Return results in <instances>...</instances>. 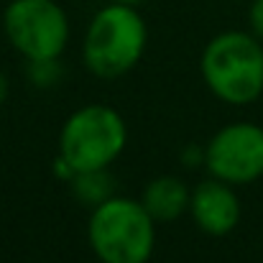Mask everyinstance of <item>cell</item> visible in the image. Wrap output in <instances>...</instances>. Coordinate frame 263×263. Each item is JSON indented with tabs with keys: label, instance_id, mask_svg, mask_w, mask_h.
<instances>
[{
	"label": "cell",
	"instance_id": "1",
	"mask_svg": "<svg viewBox=\"0 0 263 263\" xmlns=\"http://www.w3.org/2000/svg\"><path fill=\"white\" fill-rule=\"evenodd\" d=\"M199 72L210 92L228 105H251L263 95L261 39L246 31H222L207 41Z\"/></svg>",
	"mask_w": 263,
	"mask_h": 263
},
{
	"label": "cell",
	"instance_id": "2",
	"mask_svg": "<svg viewBox=\"0 0 263 263\" xmlns=\"http://www.w3.org/2000/svg\"><path fill=\"white\" fill-rule=\"evenodd\" d=\"M146 44L148 28L138 8L110 0L89 21L82 57L95 77L118 80L141 62Z\"/></svg>",
	"mask_w": 263,
	"mask_h": 263
},
{
	"label": "cell",
	"instance_id": "3",
	"mask_svg": "<svg viewBox=\"0 0 263 263\" xmlns=\"http://www.w3.org/2000/svg\"><path fill=\"white\" fill-rule=\"evenodd\" d=\"M87 238L100 263H148L156 248V220L141 199L112 194L92 207Z\"/></svg>",
	"mask_w": 263,
	"mask_h": 263
},
{
	"label": "cell",
	"instance_id": "4",
	"mask_svg": "<svg viewBox=\"0 0 263 263\" xmlns=\"http://www.w3.org/2000/svg\"><path fill=\"white\" fill-rule=\"evenodd\" d=\"M128 143V125L110 105H85L74 110L59 133V156L74 174L107 169Z\"/></svg>",
	"mask_w": 263,
	"mask_h": 263
},
{
	"label": "cell",
	"instance_id": "5",
	"mask_svg": "<svg viewBox=\"0 0 263 263\" xmlns=\"http://www.w3.org/2000/svg\"><path fill=\"white\" fill-rule=\"evenodd\" d=\"M3 31L26 62L59 59L69 44V18L57 0H10Z\"/></svg>",
	"mask_w": 263,
	"mask_h": 263
},
{
	"label": "cell",
	"instance_id": "6",
	"mask_svg": "<svg viewBox=\"0 0 263 263\" xmlns=\"http://www.w3.org/2000/svg\"><path fill=\"white\" fill-rule=\"evenodd\" d=\"M207 172L233 186L263 176V128L256 123H230L220 128L204 148Z\"/></svg>",
	"mask_w": 263,
	"mask_h": 263
},
{
	"label": "cell",
	"instance_id": "7",
	"mask_svg": "<svg viewBox=\"0 0 263 263\" xmlns=\"http://www.w3.org/2000/svg\"><path fill=\"white\" fill-rule=\"evenodd\" d=\"M189 215L194 225L207 235H228L240 220V202L233 184L210 176L192 189Z\"/></svg>",
	"mask_w": 263,
	"mask_h": 263
},
{
	"label": "cell",
	"instance_id": "8",
	"mask_svg": "<svg viewBox=\"0 0 263 263\" xmlns=\"http://www.w3.org/2000/svg\"><path fill=\"white\" fill-rule=\"evenodd\" d=\"M192 189L179 176H156L143 186L141 202L156 222H174L189 212Z\"/></svg>",
	"mask_w": 263,
	"mask_h": 263
},
{
	"label": "cell",
	"instance_id": "9",
	"mask_svg": "<svg viewBox=\"0 0 263 263\" xmlns=\"http://www.w3.org/2000/svg\"><path fill=\"white\" fill-rule=\"evenodd\" d=\"M72 189H74L80 202H85L89 207H97L107 197H112V179L107 174V169L80 172V174L72 176Z\"/></svg>",
	"mask_w": 263,
	"mask_h": 263
},
{
	"label": "cell",
	"instance_id": "10",
	"mask_svg": "<svg viewBox=\"0 0 263 263\" xmlns=\"http://www.w3.org/2000/svg\"><path fill=\"white\" fill-rule=\"evenodd\" d=\"M31 67V82L39 85V87H49L59 80V59H36V62H28Z\"/></svg>",
	"mask_w": 263,
	"mask_h": 263
},
{
	"label": "cell",
	"instance_id": "11",
	"mask_svg": "<svg viewBox=\"0 0 263 263\" xmlns=\"http://www.w3.org/2000/svg\"><path fill=\"white\" fill-rule=\"evenodd\" d=\"M248 21H251V31H253V36H258V39L263 41V0H253V3H251Z\"/></svg>",
	"mask_w": 263,
	"mask_h": 263
},
{
	"label": "cell",
	"instance_id": "12",
	"mask_svg": "<svg viewBox=\"0 0 263 263\" xmlns=\"http://www.w3.org/2000/svg\"><path fill=\"white\" fill-rule=\"evenodd\" d=\"M112 3H125V5H136V8H138L143 0H112Z\"/></svg>",
	"mask_w": 263,
	"mask_h": 263
},
{
	"label": "cell",
	"instance_id": "13",
	"mask_svg": "<svg viewBox=\"0 0 263 263\" xmlns=\"http://www.w3.org/2000/svg\"><path fill=\"white\" fill-rule=\"evenodd\" d=\"M5 92H8V85H5V80H3V77H0V100H3V97H5Z\"/></svg>",
	"mask_w": 263,
	"mask_h": 263
}]
</instances>
